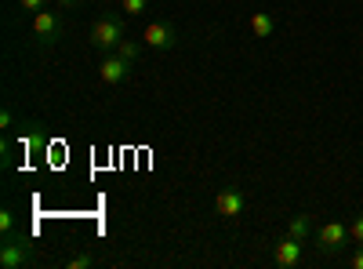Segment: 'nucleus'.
Masks as SVG:
<instances>
[{
	"mask_svg": "<svg viewBox=\"0 0 363 269\" xmlns=\"http://www.w3.org/2000/svg\"><path fill=\"white\" fill-rule=\"evenodd\" d=\"M142 48H145V44H142V37H138V40L124 37V40H120V48H116V55H120V58H128L131 66H138V58H142Z\"/></svg>",
	"mask_w": 363,
	"mask_h": 269,
	"instance_id": "obj_12",
	"label": "nucleus"
},
{
	"mask_svg": "<svg viewBox=\"0 0 363 269\" xmlns=\"http://www.w3.org/2000/svg\"><path fill=\"white\" fill-rule=\"evenodd\" d=\"M120 11L131 15V18H138V15L149 11V0H120Z\"/></svg>",
	"mask_w": 363,
	"mask_h": 269,
	"instance_id": "obj_14",
	"label": "nucleus"
},
{
	"mask_svg": "<svg viewBox=\"0 0 363 269\" xmlns=\"http://www.w3.org/2000/svg\"><path fill=\"white\" fill-rule=\"evenodd\" d=\"M58 8H80V0H58Z\"/></svg>",
	"mask_w": 363,
	"mask_h": 269,
	"instance_id": "obj_20",
	"label": "nucleus"
},
{
	"mask_svg": "<svg viewBox=\"0 0 363 269\" xmlns=\"http://www.w3.org/2000/svg\"><path fill=\"white\" fill-rule=\"evenodd\" d=\"M215 212H218L222 219L236 222L240 215L247 212V193H244V190H236V186H225V190L215 197Z\"/></svg>",
	"mask_w": 363,
	"mask_h": 269,
	"instance_id": "obj_7",
	"label": "nucleus"
},
{
	"mask_svg": "<svg viewBox=\"0 0 363 269\" xmlns=\"http://www.w3.org/2000/svg\"><path fill=\"white\" fill-rule=\"evenodd\" d=\"M62 265H66V269H91V265H99V258L87 255V251H77V255H69Z\"/></svg>",
	"mask_w": 363,
	"mask_h": 269,
	"instance_id": "obj_13",
	"label": "nucleus"
},
{
	"mask_svg": "<svg viewBox=\"0 0 363 269\" xmlns=\"http://www.w3.org/2000/svg\"><path fill=\"white\" fill-rule=\"evenodd\" d=\"M345 248H352V236L345 222H323L316 229V251L320 255H342Z\"/></svg>",
	"mask_w": 363,
	"mask_h": 269,
	"instance_id": "obj_2",
	"label": "nucleus"
},
{
	"mask_svg": "<svg viewBox=\"0 0 363 269\" xmlns=\"http://www.w3.org/2000/svg\"><path fill=\"white\" fill-rule=\"evenodd\" d=\"M272 262H277L280 269H298L301 262H306V241H294V236L284 233V241L277 244V251H272Z\"/></svg>",
	"mask_w": 363,
	"mask_h": 269,
	"instance_id": "obj_8",
	"label": "nucleus"
},
{
	"mask_svg": "<svg viewBox=\"0 0 363 269\" xmlns=\"http://www.w3.org/2000/svg\"><path fill=\"white\" fill-rule=\"evenodd\" d=\"M22 265H33V248L26 244V236H8L0 241V269H22Z\"/></svg>",
	"mask_w": 363,
	"mask_h": 269,
	"instance_id": "obj_3",
	"label": "nucleus"
},
{
	"mask_svg": "<svg viewBox=\"0 0 363 269\" xmlns=\"http://www.w3.org/2000/svg\"><path fill=\"white\" fill-rule=\"evenodd\" d=\"M33 37L40 48H55L58 40H62V18H58V11L44 8L33 15Z\"/></svg>",
	"mask_w": 363,
	"mask_h": 269,
	"instance_id": "obj_4",
	"label": "nucleus"
},
{
	"mask_svg": "<svg viewBox=\"0 0 363 269\" xmlns=\"http://www.w3.org/2000/svg\"><path fill=\"white\" fill-rule=\"evenodd\" d=\"M142 44L153 48V51H171L178 44V29L171 22H149L142 29Z\"/></svg>",
	"mask_w": 363,
	"mask_h": 269,
	"instance_id": "obj_6",
	"label": "nucleus"
},
{
	"mask_svg": "<svg viewBox=\"0 0 363 269\" xmlns=\"http://www.w3.org/2000/svg\"><path fill=\"white\" fill-rule=\"evenodd\" d=\"M131 62L128 58H120L116 51H109V55H102V62H99V80L106 84V87H120L128 77H131Z\"/></svg>",
	"mask_w": 363,
	"mask_h": 269,
	"instance_id": "obj_5",
	"label": "nucleus"
},
{
	"mask_svg": "<svg viewBox=\"0 0 363 269\" xmlns=\"http://www.w3.org/2000/svg\"><path fill=\"white\" fill-rule=\"evenodd\" d=\"M287 236H294V241H313V215H306V212H298V215H291V222H287Z\"/></svg>",
	"mask_w": 363,
	"mask_h": 269,
	"instance_id": "obj_10",
	"label": "nucleus"
},
{
	"mask_svg": "<svg viewBox=\"0 0 363 269\" xmlns=\"http://www.w3.org/2000/svg\"><path fill=\"white\" fill-rule=\"evenodd\" d=\"M18 8H22V11H29V15H37V11L51 8V4H48V0H18Z\"/></svg>",
	"mask_w": 363,
	"mask_h": 269,
	"instance_id": "obj_16",
	"label": "nucleus"
},
{
	"mask_svg": "<svg viewBox=\"0 0 363 269\" xmlns=\"http://www.w3.org/2000/svg\"><path fill=\"white\" fill-rule=\"evenodd\" d=\"M349 236H352V244H363V215H356L349 222Z\"/></svg>",
	"mask_w": 363,
	"mask_h": 269,
	"instance_id": "obj_15",
	"label": "nucleus"
},
{
	"mask_svg": "<svg viewBox=\"0 0 363 269\" xmlns=\"http://www.w3.org/2000/svg\"><path fill=\"white\" fill-rule=\"evenodd\" d=\"M247 26H251L255 40H269L272 33H277V18H272V11H255Z\"/></svg>",
	"mask_w": 363,
	"mask_h": 269,
	"instance_id": "obj_9",
	"label": "nucleus"
},
{
	"mask_svg": "<svg viewBox=\"0 0 363 269\" xmlns=\"http://www.w3.org/2000/svg\"><path fill=\"white\" fill-rule=\"evenodd\" d=\"M0 168H4V171H11V146H8V138L0 142Z\"/></svg>",
	"mask_w": 363,
	"mask_h": 269,
	"instance_id": "obj_19",
	"label": "nucleus"
},
{
	"mask_svg": "<svg viewBox=\"0 0 363 269\" xmlns=\"http://www.w3.org/2000/svg\"><path fill=\"white\" fill-rule=\"evenodd\" d=\"M349 269H363V244H352V255L345 258Z\"/></svg>",
	"mask_w": 363,
	"mask_h": 269,
	"instance_id": "obj_17",
	"label": "nucleus"
},
{
	"mask_svg": "<svg viewBox=\"0 0 363 269\" xmlns=\"http://www.w3.org/2000/svg\"><path fill=\"white\" fill-rule=\"evenodd\" d=\"M0 128H4V135L15 128V109L11 106H4V113H0Z\"/></svg>",
	"mask_w": 363,
	"mask_h": 269,
	"instance_id": "obj_18",
	"label": "nucleus"
},
{
	"mask_svg": "<svg viewBox=\"0 0 363 269\" xmlns=\"http://www.w3.org/2000/svg\"><path fill=\"white\" fill-rule=\"evenodd\" d=\"M124 37H128V26H124L120 15H102V18L91 22V29H87V44L95 51H102V55L116 51Z\"/></svg>",
	"mask_w": 363,
	"mask_h": 269,
	"instance_id": "obj_1",
	"label": "nucleus"
},
{
	"mask_svg": "<svg viewBox=\"0 0 363 269\" xmlns=\"http://www.w3.org/2000/svg\"><path fill=\"white\" fill-rule=\"evenodd\" d=\"M18 215L11 207H0V241H8V236H18Z\"/></svg>",
	"mask_w": 363,
	"mask_h": 269,
	"instance_id": "obj_11",
	"label": "nucleus"
}]
</instances>
